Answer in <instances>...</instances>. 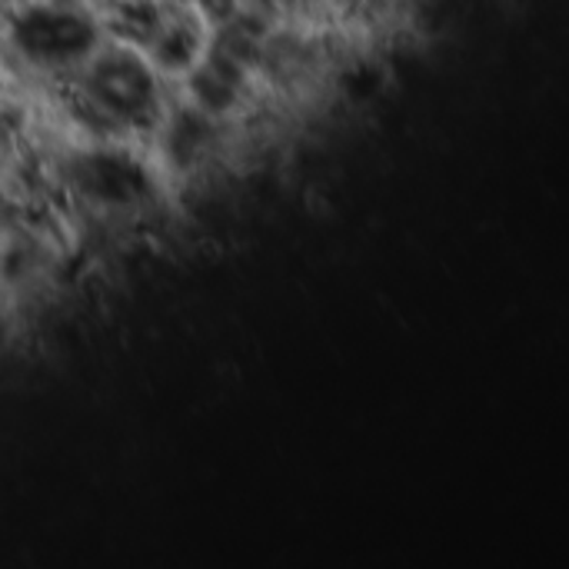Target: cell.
<instances>
[{"instance_id":"6da1fadb","label":"cell","mask_w":569,"mask_h":569,"mask_svg":"<svg viewBox=\"0 0 569 569\" xmlns=\"http://www.w3.org/2000/svg\"><path fill=\"white\" fill-rule=\"evenodd\" d=\"M47 4H58V8H77V11H93L100 8V0H47Z\"/></svg>"}]
</instances>
